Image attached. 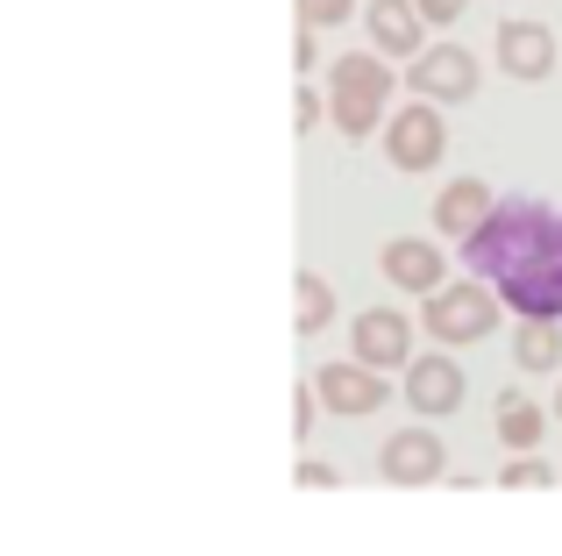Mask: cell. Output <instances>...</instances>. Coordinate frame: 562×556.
<instances>
[{"label":"cell","instance_id":"6da1fadb","mask_svg":"<svg viewBox=\"0 0 562 556\" xmlns=\"http://www.w3.org/2000/svg\"><path fill=\"white\" fill-rule=\"evenodd\" d=\"M463 265L492 278L513 314H562V208L535 193H506L477 236H463Z\"/></svg>","mask_w":562,"mask_h":556},{"label":"cell","instance_id":"7a4b0ae2","mask_svg":"<svg viewBox=\"0 0 562 556\" xmlns=\"http://www.w3.org/2000/svg\"><path fill=\"white\" fill-rule=\"evenodd\" d=\"M384 114H392V65H384V51L378 57H335L328 65V122L342 129L349 143H363V136H378L384 129Z\"/></svg>","mask_w":562,"mask_h":556},{"label":"cell","instance_id":"3957f363","mask_svg":"<svg viewBox=\"0 0 562 556\" xmlns=\"http://www.w3.org/2000/svg\"><path fill=\"white\" fill-rule=\"evenodd\" d=\"M498 292L492 286H435L427 292V307H420V329H427V343H492V329H498Z\"/></svg>","mask_w":562,"mask_h":556},{"label":"cell","instance_id":"277c9868","mask_svg":"<svg viewBox=\"0 0 562 556\" xmlns=\"http://www.w3.org/2000/svg\"><path fill=\"white\" fill-rule=\"evenodd\" d=\"M441 100L413 93L398 114H384V157H392V171H435L441 151H449V122H441Z\"/></svg>","mask_w":562,"mask_h":556},{"label":"cell","instance_id":"5b68a950","mask_svg":"<svg viewBox=\"0 0 562 556\" xmlns=\"http://www.w3.org/2000/svg\"><path fill=\"white\" fill-rule=\"evenodd\" d=\"M484 79V65L463 51V43H427L420 57H406V86L427 100H470Z\"/></svg>","mask_w":562,"mask_h":556},{"label":"cell","instance_id":"8992f818","mask_svg":"<svg viewBox=\"0 0 562 556\" xmlns=\"http://www.w3.org/2000/svg\"><path fill=\"white\" fill-rule=\"evenodd\" d=\"M349 357L378 364V371H406L413 364V321L398 314V307H363V314L349 321Z\"/></svg>","mask_w":562,"mask_h":556},{"label":"cell","instance_id":"52a82bcc","mask_svg":"<svg viewBox=\"0 0 562 556\" xmlns=\"http://www.w3.org/2000/svg\"><path fill=\"white\" fill-rule=\"evenodd\" d=\"M449 471V449H441L435 429H398L392 443L378 449V478L384 486H435Z\"/></svg>","mask_w":562,"mask_h":556},{"label":"cell","instance_id":"ba28073f","mask_svg":"<svg viewBox=\"0 0 562 556\" xmlns=\"http://www.w3.org/2000/svg\"><path fill=\"white\" fill-rule=\"evenodd\" d=\"M314 386H321V400H328L335 414H378V407L392 400L384 371H378V364H363V357H335V364H321Z\"/></svg>","mask_w":562,"mask_h":556},{"label":"cell","instance_id":"9c48e42d","mask_svg":"<svg viewBox=\"0 0 562 556\" xmlns=\"http://www.w3.org/2000/svg\"><path fill=\"white\" fill-rule=\"evenodd\" d=\"M406 407L413 414H456L463 407V364L449 357V349H420V357L406 364Z\"/></svg>","mask_w":562,"mask_h":556},{"label":"cell","instance_id":"30bf717a","mask_svg":"<svg viewBox=\"0 0 562 556\" xmlns=\"http://www.w3.org/2000/svg\"><path fill=\"white\" fill-rule=\"evenodd\" d=\"M498 65H506V79L520 86H541L555 71V29L549 22H498Z\"/></svg>","mask_w":562,"mask_h":556},{"label":"cell","instance_id":"8fae6325","mask_svg":"<svg viewBox=\"0 0 562 556\" xmlns=\"http://www.w3.org/2000/svg\"><path fill=\"white\" fill-rule=\"evenodd\" d=\"M378 271H384V286H398V292L449 286V257H441V243H427V236H392L384 257H378Z\"/></svg>","mask_w":562,"mask_h":556},{"label":"cell","instance_id":"7c38bea8","mask_svg":"<svg viewBox=\"0 0 562 556\" xmlns=\"http://www.w3.org/2000/svg\"><path fill=\"white\" fill-rule=\"evenodd\" d=\"M363 22H371V43L384 57H420L427 51V14L420 0H371L363 8Z\"/></svg>","mask_w":562,"mask_h":556},{"label":"cell","instance_id":"4fadbf2b","mask_svg":"<svg viewBox=\"0 0 562 556\" xmlns=\"http://www.w3.org/2000/svg\"><path fill=\"white\" fill-rule=\"evenodd\" d=\"M492 208H498V193L484 179H456V186H441V193H435V229L463 243V236H477V229L492 222Z\"/></svg>","mask_w":562,"mask_h":556},{"label":"cell","instance_id":"5bb4252c","mask_svg":"<svg viewBox=\"0 0 562 556\" xmlns=\"http://www.w3.org/2000/svg\"><path fill=\"white\" fill-rule=\"evenodd\" d=\"M513 364L520 371H555L562 364V314H513Z\"/></svg>","mask_w":562,"mask_h":556},{"label":"cell","instance_id":"9a60e30c","mask_svg":"<svg viewBox=\"0 0 562 556\" xmlns=\"http://www.w3.org/2000/svg\"><path fill=\"white\" fill-rule=\"evenodd\" d=\"M492 429H498V443H506V449H535L541 429H549V414H541L527 392L506 386V400H498V421H492Z\"/></svg>","mask_w":562,"mask_h":556},{"label":"cell","instance_id":"2e32d148","mask_svg":"<svg viewBox=\"0 0 562 556\" xmlns=\"http://www.w3.org/2000/svg\"><path fill=\"white\" fill-rule=\"evenodd\" d=\"M335 321V286L321 271H300V335H321Z\"/></svg>","mask_w":562,"mask_h":556},{"label":"cell","instance_id":"e0dca14e","mask_svg":"<svg viewBox=\"0 0 562 556\" xmlns=\"http://www.w3.org/2000/svg\"><path fill=\"white\" fill-rule=\"evenodd\" d=\"M506 492H549L555 486V464H541L535 449H506V471H498Z\"/></svg>","mask_w":562,"mask_h":556},{"label":"cell","instance_id":"ac0fdd59","mask_svg":"<svg viewBox=\"0 0 562 556\" xmlns=\"http://www.w3.org/2000/svg\"><path fill=\"white\" fill-rule=\"evenodd\" d=\"M321 122H328V86H300V100H292V129L314 136Z\"/></svg>","mask_w":562,"mask_h":556},{"label":"cell","instance_id":"d6986e66","mask_svg":"<svg viewBox=\"0 0 562 556\" xmlns=\"http://www.w3.org/2000/svg\"><path fill=\"white\" fill-rule=\"evenodd\" d=\"M321 407H328V400H321V386H314V378H306V386H300V392H292V435H314V421H321Z\"/></svg>","mask_w":562,"mask_h":556},{"label":"cell","instance_id":"ffe728a7","mask_svg":"<svg viewBox=\"0 0 562 556\" xmlns=\"http://www.w3.org/2000/svg\"><path fill=\"white\" fill-rule=\"evenodd\" d=\"M292 8H300V22L335 29V22H349V8H357V0H292Z\"/></svg>","mask_w":562,"mask_h":556},{"label":"cell","instance_id":"44dd1931","mask_svg":"<svg viewBox=\"0 0 562 556\" xmlns=\"http://www.w3.org/2000/svg\"><path fill=\"white\" fill-rule=\"evenodd\" d=\"M292 478H300L306 492H328V486H342V471H335V464H314V457H306V464H300Z\"/></svg>","mask_w":562,"mask_h":556},{"label":"cell","instance_id":"7402d4cb","mask_svg":"<svg viewBox=\"0 0 562 556\" xmlns=\"http://www.w3.org/2000/svg\"><path fill=\"white\" fill-rule=\"evenodd\" d=\"M321 51H314V22H300V43H292V71H314Z\"/></svg>","mask_w":562,"mask_h":556},{"label":"cell","instance_id":"603a6c76","mask_svg":"<svg viewBox=\"0 0 562 556\" xmlns=\"http://www.w3.org/2000/svg\"><path fill=\"white\" fill-rule=\"evenodd\" d=\"M420 14H427V22H463L470 0H420Z\"/></svg>","mask_w":562,"mask_h":556},{"label":"cell","instance_id":"cb8c5ba5","mask_svg":"<svg viewBox=\"0 0 562 556\" xmlns=\"http://www.w3.org/2000/svg\"><path fill=\"white\" fill-rule=\"evenodd\" d=\"M555 421H562V392H555Z\"/></svg>","mask_w":562,"mask_h":556}]
</instances>
